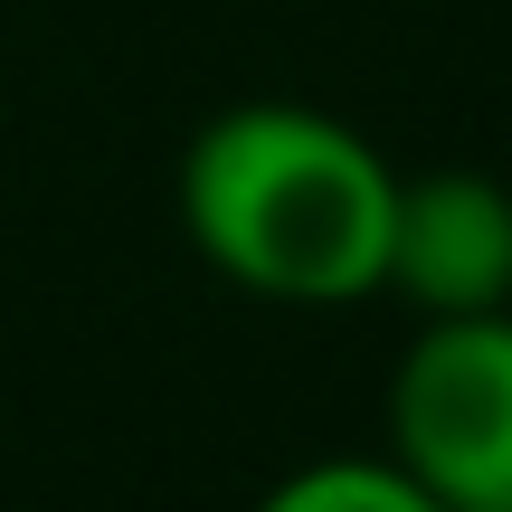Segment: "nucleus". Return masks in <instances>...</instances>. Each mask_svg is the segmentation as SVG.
Here are the masks:
<instances>
[{"instance_id": "nucleus-1", "label": "nucleus", "mask_w": 512, "mask_h": 512, "mask_svg": "<svg viewBox=\"0 0 512 512\" xmlns=\"http://www.w3.org/2000/svg\"><path fill=\"white\" fill-rule=\"evenodd\" d=\"M399 162L323 105L256 95L190 133L181 228L238 294L266 304H361L380 294Z\"/></svg>"}, {"instance_id": "nucleus-2", "label": "nucleus", "mask_w": 512, "mask_h": 512, "mask_svg": "<svg viewBox=\"0 0 512 512\" xmlns=\"http://www.w3.org/2000/svg\"><path fill=\"white\" fill-rule=\"evenodd\" d=\"M389 465L437 512H512V313L418 323L389 380Z\"/></svg>"}, {"instance_id": "nucleus-3", "label": "nucleus", "mask_w": 512, "mask_h": 512, "mask_svg": "<svg viewBox=\"0 0 512 512\" xmlns=\"http://www.w3.org/2000/svg\"><path fill=\"white\" fill-rule=\"evenodd\" d=\"M380 294H399L418 323L512 313V190L494 171H399Z\"/></svg>"}, {"instance_id": "nucleus-4", "label": "nucleus", "mask_w": 512, "mask_h": 512, "mask_svg": "<svg viewBox=\"0 0 512 512\" xmlns=\"http://www.w3.org/2000/svg\"><path fill=\"white\" fill-rule=\"evenodd\" d=\"M256 512H437L389 456H313L294 465Z\"/></svg>"}]
</instances>
